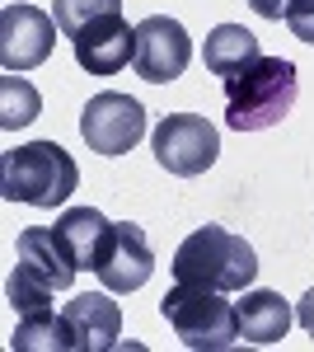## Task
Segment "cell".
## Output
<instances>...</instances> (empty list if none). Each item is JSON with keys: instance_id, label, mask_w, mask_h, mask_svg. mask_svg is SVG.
Masks as SVG:
<instances>
[{"instance_id": "7", "label": "cell", "mask_w": 314, "mask_h": 352, "mask_svg": "<svg viewBox=\"0 0 314 352\" xmlns=\"http://www.w3.org/2000/svg\"><path fill=\"white\" fill-rule=\"evenodd\" d=\"M56 19L43 14L38 5H24V0H10L0 10V66L24 76L33 66H43L56 47Z\"/></svg>"}, {"instance_id": "18", "label": "cell", "mask_w": 314, "mask_h": 352, "mask_svg": "<svg viewBox=\"0 0 314 352\" xmlns=\"http://www.w3.org/2000/svg\"><path fill=\"white\" fill-rule=\"evenodd\" d=\"M38 113H43V94H38L24 76L10 71V76L0 80V127H5V132H19Z\"/></svg>"}, {"instance_id": "2", "label": "cell", "mask_w": 314, "mask_h": 352, "mask_svg": "<svg viewBox=\"0 0 314 352\" xmlns=\"http://www.w3.org/2000/svg\"><path fill=\"white\" fill-rule=\"evenodd\" d=\"M295 94H300V80L287 56H258L249 71L225 80V127L230 132L277 127L295 109Z\"/></svg>"}, {"instance_id": "12", "label": "cell", "mask_w": 314, "mask_h": 352, "mask_svg": "<svg viewBox=\"0 0 314 352\" xmlns=\"http://www.w3.org/2000/svg\"><path fill=\"white\" fill-rule=\"evenodd\" d=\"M56 240L66 244V254H71V263L76 268H99V254H104L108 244V230H113V221L99 212V207H66L61 217H56Z\"/></svg>"}, {"instance_id": "3", "label": "cell", "mask_w": 314, "mask_h": 352, "mask_svg": "<svg viewBox=\"0 0 314 352\" xmlns=\"http://www.w3.org/2000/svg\"><path fill=\"white\" fill-rule=\"evenodd\" d=\"M76 188H80V164L56 141H28V146L5 151V160H0V192H5V202L61 207Z\"/></svg>"}, {"instance_id": "8", "label": "cell", "mask_w": 314, "mask_h": 352, "mask_svg": "<svg viewBox=\"0 0 314 352\" xmlns=\"http://www.w3.org/2000/svg\"><path fill=\"white\" fill-rule=\"evenodd\" d=\"M188 61H192V38H188V28L179 19L150 14V19L136 24V61H131V71L141 80L169 85L188 71Z\"/></svg>"}, {"instance_id": "10", "label": "cell", "mask_w": 314, "mask_h": 352, "mask_svg": "<svg viewBox=\"0 0 314 352\" xmlns=\"http://www.w3.org/2000/svg\"><path fill=\"white\" fill-rule=\"evenodd\" d=\"M71 47H76L80 71H89V76H117V71H127L131 61H136V28L122 14H104L89 28H80L76 38H71Z\"/></svg>"}, {"instance_id": "19", "label": "cell", "mask_w": 314, "mask_h": 352, "mask_svg": "<svg viewBox=\"0 0 314 352\" xmlns=\"http://www.w3.org/2000/svg\"><path fill=\"white\" fill-rule=\"evenodd\" d=\"M104 14H122V0H52V19L61 38H76L80 28H89Z\"/></svg>"}, {"instance_id": "15", "label": "cell", "mask_w": 314, "mask_h": 352, "mask_svg": "<svg viewBox=\"0 0 314 352\" xmlns=\"http://www.w3.org/2000/svg\"><path fill=\"white\" fill-rule=\"evenodd\" d=\"M14 258H24V263H33L38 272H47L61 292L76 282V272H80L76 263H71V254H66V244L56 240V230H47V226L24 230V235H19V244H14Z\"/></svg>"}, {"instance_id": "20", "label": "cell", "mask_w": 314, "mask_h": 352, "mask_svg": "<svg viewBox=\"0 0 314 352\" xmlns=\"http://www.w3.org/2000/svg\"><path fill=\"white\" fill-rule=\"evenodd\" d=\"M287 28L300 38V43H314V0H291Z\"/></svg>"}, {"instance_id": "6", "label": "cell", "mask_w": 314, "mask_h": 352, "mask_svg": "<svg viewBox=\"0 0 314 352\" xmlns=\"http://www.w3.org/2000/svg\"><path fill=\"white\" fill-rule=\"evenodd\" d=\"M80 136L99 155H127V151L141 146V136H146V109L131 94L104 89V94H94L85 104V113H80Z\"/></svg>"}, {"instance_id": "11", "label": "cell", "mask_w": 314, "mask_h": 352, "mask_svg": "<svg viewBox=\"0 0 314 352\" xmlns=\"http://www.w3.org/2000/svg\"><path fill=\"white\" fill-rule=\"evenodd\" d=\"M61 315H66V324L76 333V352H108V348H117V338H122V310H117V300H113L108 287L76 296Z\"/></svg>"}, {"instance_id": "17", "label": "cell", "mask_w": 314, "mask_h": 352, "mask_svg": "<svg viewBox=\"0 0 314 352\" xmlns=\"http://www.w3.org/2000/svg\"><path fill=\"white\" fill-rule=\"evenodd\" d=\"M61 292L47 272H38L33 263H14V272H10V282H5V296H10V305L19 310V315H33V310H52V296Z\"/></svg>"}, {"instance_id": "16", "label": "cell", "mask_w": 314, "mask_h": 352, "mask_svg": "<svg viewBox=\"0 0 314 352\" xmlns=\"http://www.w3.org/2000/svg\"><path fill=\"white\" fill-rule=\"evenodd\" d=\"M10 348L14 352H76V333H71V324H66V315L33 310V315L19 320Z\"/></svg>"}, {"instance_id": "13", "label": "cell", "mask_w": 314, "mask_h": 352, "mask_svg": "<svg viewBox=\"0 0 314 352\" xmlns=\"http://www.w3.org/2000/svg\"><path fill=\"white\" fill-rule=\"evenodd\" d=\"M235 305H239V338H244V343H258V348L282 343L291 320H295V310H291L277 292H267V287L244 292V300H235Z\"/></svg>"}, {"instance_id": "5", "label": "cell", "mask_w": 314, "mask_h": 352, "mask_svg": "<svg viewBox=\"0 0 314 352\" xmlns=\"http://www.w3.org/2000/svg\"><path fill=\"white\" fill-rule=\"evenodd\" d=\"M150 151H155L159 169L179 174V179H197L221 155V132L211 127L202 113H169V118H159V127L150 132Z\"/></svg>"}, {"instance_id": "9", "label": "cell", "mask_w": 314, "mask_h": 352, "mask_svg": "<svg viewBox=\"0 0 314 352\" xmlns=\"http://www.w3.org/2000/svg\"><path fill=\"white\" fill-rule=\"evenodd\" d=\"M150 272H155V249L146 240V230L131 226V221H113L94 277L104 282L113 296H127V292H141L150 282Z\"/></svg>"}, {"instance_id": "4", "label": "cell", "mask_w": 314, "mask_h": 352, "mask_svg": "<svg viewBox=\"0 0 314 352\" xmlns=\"http://www.w3.org/2000/svg\"><path fill=\"white\" fill-rule=\"evenodd\" d=\"M169 329L183 338L192 352H225L239 343V305L230 292H211V287H188L174 282V292L159 300Z\"/></svg>"}, {"instance_id": "14", "label": "cell", "mask_w": 314, "mask_h": 352, "mask_svg": "<svg viewBox=\"0 0 314 352\" xmlns=\"http://www.w3.org/2000/svg\"><path fill=\"white\" fill-rule=\"evenodd\" d=\"M258 38L249 33L244 24H216L207 33V43H202V61H207L211 76H221V80H230L239 71H249L254 61H258Z\"/></svg>"}, {"instance_id": "21", "label": "cell", "mask_w": 314, "mask_h": 352, "mask_svg": "<svg viewBox=\"0 0 314 352\" xmlns=\"http://www.w3.org/2000/svg\"><path fill=\"white\" fill-rule=\"evenodd\" d=\"M249 10H254V14H262V19H287L291 0H249Z\"/></svg>"}, {"instance_id": "22", "label": "cell", "mask_w": 314, "mask_h": 352, "mask_svg": "<svg viewBox=\"0 0 314 352\" xmlns=\"http://www.w3.org/2000/svg\"><path fill=\"white\" fill-rule=\"evenodd\" d=\"M295 324L305 329V333H314V287L300 296V305H295Z\"/></svg>"}, {"instance_id": "1", "label": "cell", "mask_w": 314, "mask_h": 352, "mask_svg": "<svg viewBox=\"0 0 314 352\" xmlns=\"http://www.w3.org/2000/svg\"><path fill=\"white\" fill-rule=\"evenodd\" d=\"M258 277V254L244 235H230L225 226H197L179 254H174V282L211 287V292H249Z\"/></svg>"}]
</instances>
